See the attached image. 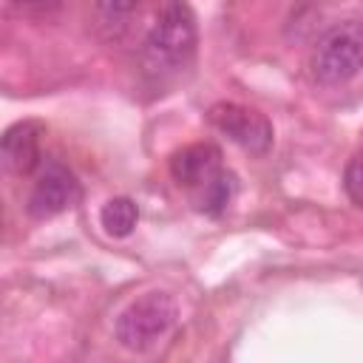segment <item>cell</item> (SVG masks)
<instances>
[{
  "instance_id": "obj_1",
  "label": "cell",
  "mask_w": 363,
  "mask_h": 363,
  "mask_svg": "<svg viewBox=\"0 0 363 363\" xmlns=\"http://www.w3.org/2000/svg\"><path fill=\"white\" fill-rule=\"evenodd\" d=\"M179 323V303L170 292L164 289H150L142 292L139 298H133L113 323V337L122 349L133 352V354H145L153 352L156 346H162L170 332Z\"/></svg>"
},
{
  "instance_id": "obj_2",
  "label": "cell",
  "mask_w": 363,
  "mask_h": 363,
  "mask_svg": "<svg viewBox=\"0 0 363 363\" xmlns=\"http://www.w3.org/2000/svg\"><path fill=\"white\" fill-rule=\"evenodd\" d=\"M199 31L187 0H164L145 40V60L153 71H182L196 54Z\"/></svg>"
},
{
  "instance_id": "obj_3",
  "label": "cell",
  "mask_w": 363,
  "mask_h": 363,
  "mask_svg": "<svg viewBox=\"0 0 363 363\" xmlns=\"http://www.w3.org/2000/svg\"><path fill=\"white\" fill-rule=\"evenodd\" d=\"M309 71L320 85H346L363 71V28L354 23L329 28L309 54Z\"/></svg>"
},
{
  "instance_id": "obj_4",
  "label": "cell",
  "mask_w": 363,
  "mask_h": 363,
  "mask_svg": "<svg viewBox=\"0 0 363 363\" xmlns=\"http://www.w3.org/2000/svg\"><path fill=\"white\" fill-rule=\"evenodd\" d=\"M210 125L224 133L233 145H238L241 150L252 153V156H264L272 147V125L269 119L241 102H216L207 113Z\"/></svg>"
},
{
  "instance_id": "obj_5",
  "label": "cell",
  "mask_w": 363,
  "mask_h": 363,
  "mask_svg": "<svg viewBox=\"0 0 363 363\" xmlns=\"http://www.w3.org/2000/svg\"><path fill=\"white\" fill-rule=\"evenodd\" d=\"M77 199H79L77 176L65 164H48L28 193L26 213L37 221H48V218L65 213L68 207H74Z\"/></svg>"
},
{
  "instance_id": "obj_6",
  "label": "cell",
  "mask_w": 363,
  "mask_h": 363,
  "mask_svg": "<svg viewBox=\"0 0 363 363\" xmlns=\"http://www.w3.org/2000/svg\"><path fill=\"white\" fill-rule=\"evenodd\" d=\"M221 173V153L210 142L184 145L170 156V176L179 187H204Z\"/></svg>"
},
{
  "instance_id": "obj_7",
  "label": "cell",
  "mask_w": 363,
  "mask_h": 363,
  "mask_svg": "<svg viewBox=\"0 0 363 363\" xmlns=\"http://www.w3.org/2000/svg\"><path fill=\"white\" fill-rule=\"evenodd\" d=\"M40 122H17L3 136V164L14 176H28L40 164Z\"/></svg>"
},
{
  "instance_id": "obj_8",
  "label": "cell",
  "mask_w": 363,
  "mask_h": 363,
  "mask_svg": "<svg viewBox=\"0 0 363 363\" xmlns=\"http://www.w3.org/2000/svg\"><path fill=\"white\" fill-rule=\"evenodd\" d=\"M136 221H139V207H136V201L128 199V196H113V199H108V201L102 204V210H99V224H102L105 233L113 235V238L130 235L133 227H136Z\"/></svg>"
},
{
  "instance_id": "obj_9",
  "label": "cell",
  "mask_w": 363,
  "mask_h": 363,
  "mask_svg": "<svg viewBox=\"0 0 363 363\" xmlns=\"http://www.w3.org/2000/svg\"><path fill=\"white\" fill-rule=\"evenodd\" d=\"M233 196H235V176L221 170L218 176H213V179L201 187L199 207H201L204 213H210V216H218V213L227 210V204L233 201Z\"/></svg>"
},
{
  "instance_id": "obj_10",
  "label": "cell",
  "mask_w": 363,
  "mask_h": 363,
  "mask_svg": "<svg viewBox=\"0 0 363 363\" xmlns=\"http://www.w3.org/2000/svg\"><path fill=\"white\" fill-rule=\"evenodd\" d=\"M343 187H346L349 199L357 207H363V156H354L346 164V170H343Z\"/></svg>"
},
{
  "instance_id": "obj_11",
  "label": "cell",
  "mask_w": 363,
  "mask_h": 363,
  "mask_svg": "<svg viewBox=\"0 0 363 363\" xmlns=\"http://www.w3.org/2000/svg\"><path fill=\"white\" fill-rule=\"evenodd\" d=\"M99 9H102L111 20H119V17H125V14L133 9V0H99Z\"/></svg>"
},
{
  "instance_id": "obj_12",
  "label": "cell",
  "mask_w": 363,
  "mask_h": 363,
  "mask_svg": "<svg viewBox=\"0 0 363 363\" xmlns=\"http://www.w3.org/2000/svg\"><path fill=\"white\" fill-rule=\"evenodd\" d=\"M20 3H34V0H20Z\"/></svg>"
}]
</instances>
